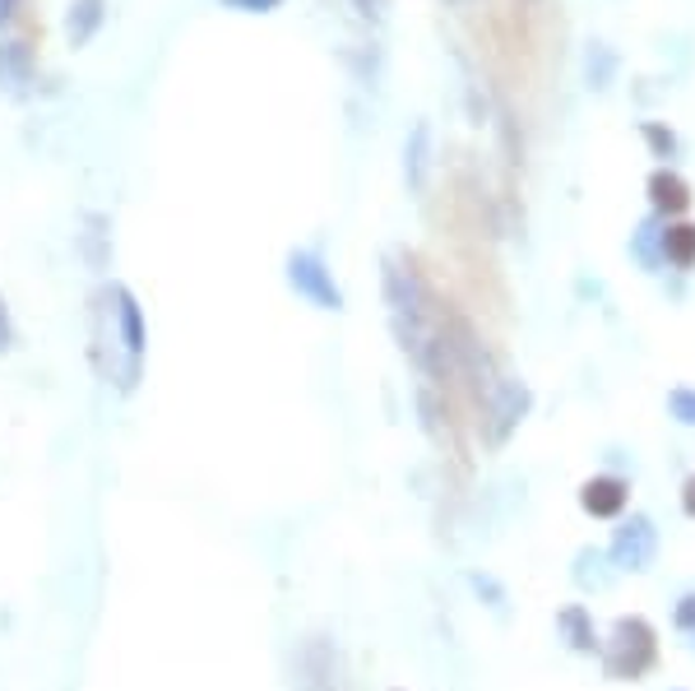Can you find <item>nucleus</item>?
Instances as JSON below:
<instances>
[{
    "label": "nucleus",
    "instance_id": "nucleus-13",
    "mask_svg": "<svg viewBox=\"0 0 695 691\" xmlns=\"http://www.w3.org/2000/svg\"><path fill=\"white\" fill-rule=\"evenodd\" d=\"M668 418L682 423V427H695V386H672L668 390Z\"/></svg>",
    "mask_w": 695,
    "mask_h": 691
},
{
    "label": "nucleus",
    "instance_id": "nucleus-8",
    "mask_svg": "<svg viewBox=\"0 0 695 691\" xmlns=\"http://www.w3.org/2000/svg\"><path fill=\"white\" fill-rule=\"evenodd\" d=\"M649 200H654L658 214L677 218V214L691 210V186L677 177V172H654V177H649Z\"/></svg>",
    "mask_w": 695,
    "mask_h": 691
},
{
    "label": "nucleus",
    "instance_id": "nucleus-1",
    "mask_svg": "<svg viewBox=\"0 0 695 691\" xmlns=\"http://www.w3.org/2000/svg\"><path fill=\"white\" fill-rule=\"evenodd\" d=\"M144 353H149V330L144 311L130 288L108 284L89 306V367L121 394L139 390L144 376Z\"/></svg>",
    "mask_w": 695,
    "mask_h": 691
},
{
    "label": "nucleus",
    "instance_id": "nucleus-14",
    "mask_svg": "<svg viewBox=\"0 0 695 691\" xmlns=\"http://www.w3.org/2000/svg\"><path fill=\"white\" fill-rule=\"evenodd\" d=\"M672 627L686 636V641L695 645V590H686L682 599L672 603Z\"/></svg>",
    "mask_w": 695,
    "mask_h": 691
},
{
    "label": "nucleus",
    "instance_id": "nucleus-17",
    "mask_svg": "<svg viewBox=\"0 0 695 691\" xmlns=\"http://www.w3.org/2000/svg\"><path fill=\"white\" fill-rule=\"evenodd\" d=\"M228 5H255V10H265V5H274V0H228Z\"/></svg>",
    "mask_w": 695,
    "mask_h": 691
},
{
    "label": "nucleus",
    "instance_id": "nucleus-5",
    "mask_svg": "<svg viewBox=\"0 0 695 691\" xmlns=\"http://www.w3.org/2000/svg\"><path fill=\"white\" fill-rule=\"evenodd\" d=\"M288 284L302 292L306 302H316L320 311H343V292L334 284V274L316 251H292L288 255Z\"/></svg>",
    "mask_w": 695,
    "mask_h": 691
},
{
    "label": "nucleus",
    "instance_id": "nucleus-10",
    "mask_svg": "<svg viewBox=\"0 0 695 691\" xmlns=\"http://www.w3.org/2000/svg\"><path fill=\"white\" fill-rule=\"evenodd\" d=\"M417 418H422V431L431 441H445V394L437 386L417 390Z\"/></svg>",
    "mask_w": 695,
    "mask_h": 691
},
{
    "label": "nucleus",
    "instance_id": "nucleus-15",
    "mask_svg": "<svg viewBox=\"0 0 695 691\" xmlns=\"http://www.w3.org/2000/svg\"><path fill=\"white\" fill-rule=\"evenodd\" d=\"M14 349V321H10V311H5V298H0V357H5Z\"/></svg>",
    "mask_w": 695,
    "mask_h": 691
},
{
    "label": "nucleus",
    "instance_id": "nucleus-9",
    "mask_svg": "<svg viewBox=\"0 0 695 691\" xmlns=\"http://www.w3.org/2000/svg\"><path fill=\"white\" fill-rule=\"evenodd\" d=\"M664 261H672L677 269L695 265V223H672L664 233Z\"/></svg>",
    "mask_w": 695,
    "mask_h": 691
},
{
    "label": "nucleus",
    "instance_id": "nucleus-2",
    "mask_svg": "<svg viewBox=\"0 0 695 691\" xmlns=\"http://www.w3.org/2000/svg\"><path fill=\"white\" fill-rule=\"evenodd\" d=\"M603 678L612 682H640L658 668V631L649 617L626 613L612 621V636L603 641Z\"/></svg>",
    "mask_w": 695,
    "mask_h": 691
},
{
    "label": "nucleus",
    "instance_id": "nucleus-3",
    "mask_svg": "<svg viewBox=\"0 0 695 691\" xmlns=\"http://www.w3.org/2000/svg\"><path fill=\"white\" fill-rule=\"evenodd\" d=\"M533 413V394L525 381H515V376H501L492 386V394L478 404V427H482V445L486 451H501V445H510V437L519 431Z\"/></svg>",
    "mask_w": 695,
    "mask_h": 691
},
{
    "label": "nucleus",
    "instance_id": "nucleus-18",
    "mask_svg": "<svg viewBox=\"0 0 695 691\" xmlns=\"http://www.w3.org/2000/svg\"><path fill=\"white\" fill-rule=\"evenodd\" d=\"M677 691H682V687H677Z\"/></svg>",
    "mask_w": 695,
    "mask_h": 691
},
{
    "label": "nucleus",
    "instance_id": "nucleus-16",
    "mask_svg": "<svg viewBox=\"0 0 695 691\" xmlns=\"http://www.w3.org/2000/svg\"><path fill=\"white\" fill-rule=\"evenodd\" d=\"M682 511L691 515V520H695V474L682 482Z\"/></svg>",
    "mask_w": 695,
    "mask_h": 691
},
{
    "label": "nucleus",
    "instance_id": "nucleus-11",
    "mask_svg": "<svg viewBox=\"0 0 695 691\" xmlns=\"http://www.w3.org/2000/svg\"><path fill=\"white\" fill-rule=\"evenodd\" d=\"M468 590H473L482 599V608H492V613H506L510 608V594H506V585H501L496 576H486V571H468Z\"/></svg>",
    "mask_w": 695,
    "mask_h": 691
},
{
    "label": "nucleus",
    "instance_id": "nucleus-12",
    "mask_svg": "<svg viewBox=\"0 0 695 691\" xmlns=\"http://www.w3.org/2000/svg\"><path fill=\"white\" fill-rule=\"evenodd\" d=\"M570 571H576V580L584 585V590H603V585H607L603 571H612V562H607V552H580Z\"/></svg>",
    "mask_w": 695,
    "mask_h": 691
},
{
    "label": "nucleus",
    "instance_id": "nucleus-6",
    "mask_svg": "<svg viewBox=\"0 0 695 691\" xmlns=\"http://www.w3.org/2000/svg\"><path fill=\"white\" fill-rule=\"evenodd\" d=\"M631 506V478L621 474H594L580 482V511L589 520H621Z\"/></svg>",
    "mask_w": 695,
    "mask_h": 691
},
{
    "label": "nucleus",
    "instance_id": "nucleus-4",
    "mask_svg": "<svg viewBox=\"0 0 695 691\" xmlns=\"http://www.w3.org/2000/svg\"><path fill=\"white\" fill-rule=\"evenodd\" d=\"M612 571H626V576H645L649 566L658 562V520L654 515H621L617 529H612V543L603 548Z\"/></svg>",
    "mask_w": 695,
    "mask_h": 691
},
{
    "label": "nucleus",
    "instance_id": "nucleus-7",
    "mask_svg": "<svg viewBox=\"0 0 695 691\" xmlns=\"http://www.w3.org/2000/svg\"><path fill=\"white\" fill-rule=\"evenodd\" d=\"M556 636H561V645L570 654H603V636L584 603H561L556 608Z\"/></svg>",
    "mask_w": 695,
    "mask_h": 691
}]
</instances>
